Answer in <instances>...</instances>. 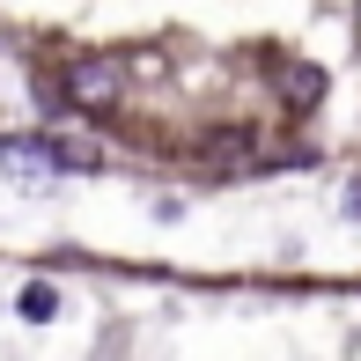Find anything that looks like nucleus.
Here are the masks:
<instances>
[{
    "label": "nucleus",
    "instance_id": "obj_1",
    "mask_svg": "<svg viewBox=\"0 0 361 361\" xmlns=\"http://www.w3.org/2000/svg\"><path fill=\"white\" fill-rule=\"evenodd\" d=\"M59 96H67V104H81V111H111V104L126 96V74L111 67V59H74L67 81H59Z\"/></svg>",
    "mask_w": 361,
    "mask_h": 361
},
{
    "label": "nucleus",
    "instance_id": "obj_2",
    "mask_svg": "<svg viewBox=\"0 0 361 361\" xmlns=\"http://www.w3.org/2000/svg\"><path fill=\"white\" fill-rule=\"evenodd\" d=\"M52 310H59V288H44V281H30V288H23V317H30V324H44Z\"/></svg>",
    "mask_w": 361,
    "mask_h": 361
},
{
    "label": "nucleus",
    "instance_id": "obj_3",
    "mask_svg": "<svg viewBox=\"0 0 361 361\" xmlns=\"http://www.w3.org/2000/svg\"><path fill=\"white\" fill-rule=\"evenodd\" d=\"M347 207H354V214H361V185H354V192H347Z\"/></svg>",
    "mask_w": 361,
    "mask_h": 361
}]
</instances>
